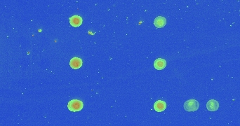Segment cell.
<instances>
[{"label": "cell", "mask_w": 240, "mask_h": 126, "mask_svg": "<svg viewBox=\"0 0 240 126\" xmlns=\"http://www.w3.org/2000/svg\"><path fill=\"white\" fill-rule=\"evenodd\" d=\"M70 24L74 27H78L82 24V18L79 16H73L70 18Z\"/></svg>", "instance_id": "obj_7"}, {"label": "cell", "mask_w": 240, "mask_h": 126, "mask_svg": "<svg viewBox=\"0 0 240 126\" xmlns=\"http://www.w3.org/2000/svg\"><path fill=\"white\" fill-rule=\"evenodd\" d=\"M167 24V20L166 18L162 16H158L154 20V25L157 28H162L165 26V25Z\"/></svg>", "instance_id": "obj_8"}, {"label": "cell", "mask_w": 240, "mask_h": 126, "mask_svg": "<svg viewBox=\"0 0 240 126\" xmlns=\"http://www.w3.org/2000/svg\"><path fill=\"white\" fill-rule=\"evenodd\" d=\"M68 107L69 110L72 112H77L83 109L84 104L80 100H73L68 102Z\"/></svg>", "instance_id": "obj_1"}, {"label": "cell", "mask_w": 240, "mask_h": 126, "mask_svg": "<svg viewBox=\"0 0 240 126\" xmlns=\"http://www.w3.org/2000/svg\"><path fill=\"white\" fill-rule=\"evenodd\" d=\"M199 102L195 100H190L186 101L184 104V109L186 111L192 112L197 111L199 109Z\"/></svg>", "instance_id": "obj_2"}, {"label": "cell", "mask_w": 240, "mask_h": 126, "mask_svg": "<svg viewBox=\"0 0 240 126\" xmlns=\"http://www.w3.org/2000/svg\"><path fill=\"white\" fill-rule=\"evenodd\" d=\"M167 66L166 60L162 58L157 59L154 62V67L157 70H164Z\"/></svg>", "instance_id": "obj_5"}, {"label": "cell", "mask_w": 240, "mask_h": 126, "mask_svg": "<svg viewBox=\"0 0 240 126\" xmlns=\"http://www.w3.org/2000/svg\"><path fill=\"white\" fill-rule=\"evenodd\" d=\"M206 107L209 111H216L219 109V104L216 100H211L206 104Z\"/></svg>", "instance_id": "obj_6"}, {"label": "cell", "mask_w": 240, "mask_h": 126, "mask_svg": "<svg viewBox=\"0 0 240 126\" xmlns=\"http://www.w3.org/2000/svg\"><path fill=\"white\" fill-rule=\"evenodd\" d=\"M70 66L74 70H77L82 66V60L79 57H74L70 61Z\"/></svg>", "instance_id": "obj_4"}, {"label": "cell", "mask_w": 240, "mask_h": 126, "mask_svg": "<svg viewBox=\"0 0 240 126\" xmlns=\"http://www.w3.org/2000/svg\"><path fill=\"white\" fill-rule=\"evenodd\" d=\"M167 108V104L164 101L157 100L154 104V109L157 112H162L164 111Z\"/></svg>", "instance_id": "obj_3"}]
</instances>
